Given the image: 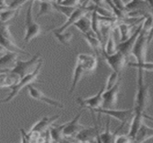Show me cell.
Instances as JSON below:
<instances>
[{
  "label": "cell",
  "instance_id": "cell-39",
  "mask_svg": "<svg viewBox=\"0 0 153 143\" xmlns=\"http://www.w3.org/2000/svg\"><path fill=\"white\" fill-rule=\"evenodd\" d=\"M99 135H100V132L98 133V134H97V137H96V141H95V142L94 143H101L100 142V137H99Z\"/></svg>",
  "mask_w": 153,
  "mask_h": 143
},
{
  "label": "cell",
  "instance_id": "cell-23",
  "mask_svg": "<svg viewBox=\"0 0 153 143\" xmlns=\"http://www.w3.org/2000/svg\"><path fill=\"white\" fill-rule=\"evenodd\" d=\"M74 26H75L83 34H87L90 33L91 30V18L88 16V14L84 15L83 17H82L78 21H76Z\"/></svg>",
  "mask_w": 153,
  "mask_h": 143
},
{
  "label": "cell",
  "instance_id": "cell-19",
  "mask_svg": "<svg viewBox=\"0 0 153 143\" xmlns=\"http://www.w3.org/2000/svg\"><path fill=\"white\" fill-rule=\"evenodd\" d=\"M152 138H153V128L149 127L146 124L143 123L133 141V143H143Z\"/></svg>",
  "mask_w": 153,
  "mask_h": 143
},
{
  "label": "cell",
  "instance_id": "cell-30",
  "mask_svg": "<svg viewBox=\"0 0 153 143\" xmlns=\"http://www.w3.org/2000/svg\"><path fill=\"white\" fill-rule=\"evenodd\" d=\"M130 67H134L137 69H142L144 72H153L152 62H145L143 64H136V63H128Z\"/></svg>",
  "mask_w": 153,
  "mask_h": 143
},
{
  "label": "cell",
  "instance_id": "cell-20",
  "mask_svg": "<svg viewBox=\"0 0 153 143\" xmlns=\"http://www.w3.org/2000/svg\"><path fill=\"white\" fill-rule=\"evenodd\" d=\"M18 60L17 55L14 53L8 52L3 57L0 58V71H9L12 70Z\"/></svg>",
  "mask_w": 153,
  "mask_h": 143
},
{
  "label": "cell",
  "instance_id": "cell-18",
  "mask_svg": "<svg viewBox=\"0 0 153 143\" xmlns=\"http://www.w3.org/2000/svg\"><path fill=\"white\" fill-rule=\"evenodd\" d=\"M82 36L85 39V40L87 41V43L89 44V46L91 47V48L97 55V56H100L102 54L104 46H103L102 42L99 39V38L92 31H91L90 33H87V34H83Z\"/></svg>",
  "mask_w": 153,
  "mask_h": 143
},
{
  "label": "cell",
  "instance_id": "cell-10",
  "mask_svg": "<svg viewBox=\"0 0 153 143\" xmlns=\"http://www.w3.org/2000/svg\"><path fill=\"white\" fill-rule=\"evenodd\" d=\"M104 91H105V85L100 89V90L96 95H94V96H92L91 98H87V99L78 98L77 99V103L82 107L88 108V109H90L91 111V113H93L94 110L101 108L102 102H103L102 95H103Z\"/></svg>",
  "mask_w": 153,
  "mask_h": 143
},
{
  "label": "cell",
  "instance_id": "cell-40",
  "mask_svg": "<svg viewBox=\"0 0 153 143\" xmlns=\"http://www.w3.org/2000/svg\"><path fill=\"white\" fill-rule=\"evenodd\" d=\"M145 118H147V119H150V120H152L153 121V117H151V116H145Z\"/></svg>",
  "mask_w": 153,
  "mask_h": 143
},
{
  "label": "cell",
  "instance_id": "cell-32",
  "mask_svg": "<svg viewBox=\"0 0 153 143\" xmlns=\"http://www.w3.org/2000/svg\"><path fill=\"white\" fill-rule=\"evenodd\" d=\"M56 3L60 5L63 6H67V7H73L76 8L79 5H81L82 2L80 1H75V0H65V1H56Z\"/></svg>",
  "mask_w": 153,
  "mask_h": 143
},
{
  "label": "cell",
  "instance_id": "cell-14",
  "mask_svg": "<svg viewBox=\"0 0 153 143\" xmlns=\"http://www.w3.org/2000/svg\"><path fill=\"white\" fill-rule=\"evenodd\" d=\"M60 117V115H56L53 116H45L43 118H41L38 123H36L31 129L30 130V132H36V133H44L52 124H54V123Z\"/></svg>",
  "mask_w": 153,
  "mask_h": 143
},
{
  "label": "cell",
  "instance_id": "cell-12",
  "mask_svg": "<svg viewBox=\"0 0 153 143\" xmlns=\"http://www.w3.org/2000/svg\"><path fill=\"white\" fill-rule=\"evenodd\" d=\"M28 89V91H29V94L30 96L33 99H36V100H39L40 102H43V103H46L47 105H49V106H52V107H59V108H64L65 106L56 100V99H53L48 96H46L41 90H39L38 88L34 87L32 84L31 85H29L27 87Z\"/></svg>",
  "mask_w": 153,
  "mask_h": 143
},
{
  "label": "cell",
  "instance_id": "cell-17",
  "mask_svg": "<svg viewBox=\"0 0 153 143\" xmlns=\"http://www.w3.org/2000/svg\"><path fill=\"white\" fill-rule=\"evenodd\" d=\"M99 133V128L97 124H95V127H85L83 130H82L75 137V140L77 142H95L97 134Z\"/></svg>",
  "mask_w": 153,
  "mask_h": 143
},
{
  "label": "cell",
  "instance_id": "cell-1",
  "mask_svg": "<svg viewBox=\"0 0 153 143\" xmlns=\"http://www.w3.org/2000/svg\"><path fill=\"white\" fill-rule=\"evenodd\" d=\"M150 103V91L149 85L146 84L144 80V71L138 69L137 74V90L135 95L134 106V117L131 121V127L128 133L130 138L134 139L136 133H138L142 124L143 119L145 118V111L147 110Z\"/></svg>",
  "mask_w": 153,
  "mask_h": 143
},
{
  "label": "cell",
  "instance_id": "cell-21",
  "mask_svg": "<svg viewBox=\"0 0 153 143\" xmlns=\"http://www.w3.org/2000/svg\"><path fill=\"white\" fill-rule=\"evenodd\" d=\"M86 73H87V72H86L85 68L82 66V64H81L80 63L76 62V64H75V67H74V71L73 82H72L71 89H70V90H69L70 94H72V93L75 90V89H76V87H77L78 83H79V82H80V81H81V79H82V76H83V75H85Z\"/></svg>",
  "mask_w": 153,
  "mask_h": 143
},
{
  "label": "cell",
  "instance_id": "cell-28",
  "mask_svg": "<svg viewBox=\"0 0 153 143\" xmlns=\"http://www.w3.org/2000/svg\"><path fill=\"white\" fill-rule=\"evenodd\" d=\"M117 28L119 30L120 33V38H121V42L126 40L127 39L130 38V31H131V25L126 22H117Z\"/></svg>",
  "mask_w": 153,
  "mask_h": 143
},
{
  "label": "cell",
  "instance_id": "cell-37",
  "mask_svg": "<svg viewBox=\"0 0 153 143\" xmlns=\"http://www.w3.org/2000/svg\"><path fill=\"white\" fill-rule=\"evenodd\" d=\"M61 143H78V142L75 139H66V138H65L64 141Z\"/></svg>",
  "mask_w": 153,
  "mask_h": 143
},
{
  "label": "cell",
  "instance_id": "cell-38",
  "mask_svg": "<svg viewBox=\"0 0 153 143\" xmlns=\"http://www.w3.org/2000/svg\"><path fill=\"white\" fill-rule=\"evenodd\" d=\"M7 53H8V51H7V50H5V49H4V48L0 45V58H1V57H3V56H4L5 54H7Z\"/></svg>",
  "mask_w": 153,
  "mask_h": 143
},
{
  "label": "cell",
  "instance_id": "cell-4",
  "mask_svg": "<svg viewBox=\"0 0 153 143\" xmlns=\"http://www.w3.org/2000/svg\"><path fill=\"white\" fill-rule=\"evenodd\" d=\"M41 68H42V60L38 64L36 69H35L31 73H30V74L24 76V77L22 78V79H20L19 82H18L16 85H14V86H13V87L11 88V93L4 99L3 102H4V103H8V102H10L12 99H13L19 94V92H20L23 88L28 87L29 85H31L32 83H34V82L37 81V79H38V76H39V73H40V71H41Z\"/></svg>",
  "mask_w": 153,
  "mask_h": 143
},
{
  "label": "cell",
  "instance_id": "cell-6",
  "mask_svg": "<svg viewBox=\"0 0 153 143\" xmlns=\"http://www.w3.org/2000/svg\"><path fill=\"white\" fill-rule=\"evenodd\" d=\"M93 113H97L100 115H107L108 116H112L115 119L118 120L121 123V125L119 128H117V131L119 132L126 124L130 123L134 117V108L125 109V110H117V109H103L99 108L97 110H94ZM92 113V114H93Z\"/></svg>",
  "mask_w": 153,
  "mask_h": 143
},
{
  "label": "cell",
  "instance_id": "cell-7",
  "mask_svg": "<svg viewBox=\"0 0 153 143\" xmlns=\"http://www.w3.org/2000/svg\"><path fill=\"white\" fill-rule=\"evenodd\" d=\"M148 37L149 34L143 30L139 34L134 47L132 49L131 55L134 56L136 59V64H143L146 62V54H147V47H148Z\"/></svg>",
  "mask_w": 153,
  "mask_h": 143
},
{
  "label": "cell",
  "instance_id": "cell-34",
  "mask_svg": "<svg viewBox=\"0 0 153 143\" xmlns=\"http://www.w3.org/2000/svg\"><path fill=\"white\" fill-rule=\"evenodd\" d=\"M114 143H133V139L128 135H117L115 138Z\"/></svg>",
  "mask_w": 153,
  "mask_h": 143
},
{
  "label": "cell",
  "instance_id": "cell-25",
  "mask_svg": "<svg viewBox=\"0 0 153 143\" xmlns=\"http://www.w3.org/2000/svg\"><path fill=\"white\" fill-rule=\"evenodd\" d=\"M117 133H118L117 130L115 133H113L110 132V123H109V119H108L107 124H106V128H105V131H104L103 133H100V135H99L100 142L114 143V142H115V138H116Z\"/></svg>",
  "mask_w": 153,
  "mask_h": 143
},
{
  "label": "cell",
  "instance_id": "cell-5",
  "mask_svg": "<svg viewBox=\"0 0 153 143\" xmlns=\"http://www.w3.org/2000/svg\"><path fill=\"white\" fill-rule=\"evenodd\" d=\"M40 56H41V54L39 52L31 59L28 61H22L18 59L15 66L12 70H9V72L17 74L20 77V79H22L24 76L31 73L36 69L38 64L41 61Z\"/></svg>",
  "mask_w": 153,
  "mask_h": 143
},
{
  "label": "cell",
  "instance_id": "cell-13",
  "mask_svg": "<svg viewBox=\"0 0 153 143\" xmlns=\"http://www.w3.org/2000/svg\"><path fill=\"white\" fill-rule=\"evenodd\" d=\"M142 24L143 22L140 24V26L135 30V31L134 32L133 35L130 36L129 39H127L126 40L123 41V42H120L117 45V51L121 52L123 55H125L126 57H129V56L131 55V52H132V49L134 47V45L139 36V34L141 33V30H142Z\"/></svg>",
  "mask_w": 153,
  "mask_h": 143
},
{
  "label": "cell",
  "instance_id": "cell-36",
  "mask_svg": "<svg viewBox=\"0 0 153 143\" xmlns=\"http://www.w3.org/2000/svg\"><path fill=\"white\" fill-rule=\"evenodd\" d=\"M20 133H21V137H22V142H21V143H30L29 142V140L27 139V137H26V132L23 129H21L20 130Z\"/></svg>",
  "mask_w": 153,
  "mask_h": 143
},
{
  "label": "cell",
  "instance_id": "cell-31",
  "mask_svg": "<svg viewBox=\"0 0 153 143\" xmlns=\"http://www.w3.org/2000/svg\"><path fill=\"white\" fill-rule=\"evenodd\" d=\"M118 77H119V73L113 72L108 78L107 83L105 85V90H110L111 88H113L117 83V82L119 81Z\"/></svg>",
  "mask_w": 153,
  "mask_h": 143
},
{
  "label": "cell",
  "instance_id": "cell-11",
  "mask_svg": "<svg viewBox=\"0 0 153 143\" xmlns=\"http://www.w3.org/2000/svg\"><path fill=\"white\" fill-rule=\"evenodd\" d=\"M120 86H121V82L118 81L117 83L113 88L104 91V93L102 95L103 102H102L101 108H103V109H113V107H115L117 106Z\"/></svg>",
  "mask_w": 153,
  "mask_h": 143
},
{
  "label": "cell",
  "instance_id": "cell-9",
  "mask_svg": "<svg viewBox=\"0 0 153 143\" xmlns=\"http://www.w3.org/2000/svg\"><path fill=\"white\" fill-rule=\"evenodd\" d=\"M83 111H80L79 114L70 122L65 123L63 129V136L66 139H75L76 135L83 130L86 126L80 124V118L82 117Z\"/></svg>",
  "mask_w": 153,
  "mask_h": 143
},
{
  "label": "cell",
  "instance_id": "cell-2",
  "mask_svg": "<svg viewBox=\"0 0 153 143\" xmlns=\"http://www.w3.org/2000/svg\"><path fill=\"white\" fill-rule=\"evenodd\" d=\"M33 1L29 2V6L25 16V34L23 41L25 43H30L33 39L37 38L42 31L41 27L36 21L33 16Z\"/></svg>",
  "mask_w": 153,
  "mask_h": 143
},
{
  "label": "cell",
  "instance_id": "cell-41",
  "mask_svg": "<svg viewBox=\"0 0 153 143\" xmlns=\"http://www.w3.org/2000/svg\"><path fill=\"white\" fill-rule=\"evenodd\" d=\"M78 143H94V142H78Z\"/></svg>",
  "mask_w": 153,
  "mask_h": 143
},
{
  "label": "cell",
  "instance_id": "cell-16",
  "mask_svg": "<svg viewBox=\"0 0 153 143\" xmlns=\"http://www.w3.org/2000/svg\"><path fill=\"white\" fill-rule=\"evenodd\" d=\"M20 81V77L9 71H0V88H12Z\"/></svg>",
  "mask_w": 153,
  "mask_h": 143
},
{
  "label": "cell",
  "instance_id": "cell-26",
  "mask_svg": "<svg viewBox=\"0 0 153 143\" xmlns=\"http://www.w3.org/2000/svg\"><path fill=\"white\" fill-rule=\"evenodd\" d=\"M117 43H116V40H115V36H114V30H112L108 37V39L106 41V44H105V47H103V52L108 56H111V55H114L117 52Z\"/></svg>",
  "mask_w": 153,
  "mask_h": 143
},
{
  "label": "cell",
  "instance_id": "cell-24",
  "mask_svg": "<svg viewBox=\"0 0 153 143\" xmlns=\"http://www.w3.org/2000/svg\"><path fill=\"white\" fill-rule=\"evenodd\" d=\"M65 124H59V125H56V124H52L49 128V134L51 137V140L56 142L61 143L64 141V136H63V129H64Z\"/></svg>",
  "mask_w": 153,
  "mask_h": 143
},
{
  "label": "cell",
  "instance_id": "cell-22",
  "mask_svg": "<svg viewBox=\"0 0 153 143\" xmlns=\"http://www.w3.org/2000/svg\"><path fill=\"white\" fill-rule=\"evenodd\" d=\"M39 10L36 15V20L42 16L53 14L56 13L53 5V1H39Z\"/></svg>",
  "mask_w": 153,
  "mask_h": 143
},
{
  "label": "cell",
  "instance_id": "cell-33",
  "mask_svg": "<svg viewBox=\"0 0 153 143\" xmlns=\"http://www.w3.org/2000/svg\"><path fill=\"white\" fill-rule=\"evenodd\" d=\"M8 3V6L7 9H13V10H20L21 7L28 3L27 1H12V2H7Z\"/></svg>",
  "mask_w": 153,
  "mask_h": 143
},
{
  "label": "cell",
  "instance_id": "cell-3",
  "mask_svg": "<svg viewBox=\"0 0 153 143\" xmlns=\"http://www.w3.org/2000/svg\"><path fill=\"white\" fill-rule=\"evenodd\" d=\"M0 45L8 52L14 53L16 55L30 56V53L21 48L14 41L8 24L0 23Z\"/></svg>",
  "mask_w": 153,
  "mask_h": 143
},
{
  "label": "cell",
  "instance_id": "cell-35",
  "mask_svg": "<svg viewBox=\"0 0 153 143\" xmlns=\"http://www.w3.org/2000/svg\"><path fill=\"white\" fill-rule=\"evenodd\" d=\"M146 3L151 9V14L152 16V30H151L149 37H148V45H150L153 39V1H146Z\"/></svg>",
  "mask_w": 153,
  "mask_h": 143
},
{
  "label": "cell",
  "instance_id": "cell-29",
  "mask_svg": "<svg viewBox=\"0 0 153 143\" xmlns=\"http://www.w3.org/2000/svg\"><path fill=\"white\" fill-rule=\"evenodd\" d=\"M52 33L62 45H69L71 40L73 39L72 32H57L55 30H52Z\"/></svg>",
  "mask_w": 153,
  "mask_h": 143
},
{
  "label": "cell",
  "instance_id": "cell-27",
  "mask_svg": "<svg viewBox=\"0 0 153 143\" xmlns=\"http://www.w3.org/2000/svg\"><path fill=\"white\" fill-rule=\"evenodd\" d=\"M20 10H13V9H5L0 11V23L7 24V21L12 20L13 17L18 15Z\"/></svg>",
  "mask_w": 153,
  "mask_h": 143
},
{
  "label": "cell",
  "instance_id": "cell-15",
  "mask_svg": "<svg viewBox=\"0 0 153 143\" xmlns=\"http://www.w3.org/2000/svg\"><path fill=\"white\" fill-rule=\"evenodd\" d=\"M76 62L82 64V66L85 68L87 73H90L93 72L98 64V59L95 56L92 55H86V54H80L77 56Z\"/></svg>",
  "mask_w": 153,
  "mask_h": 143
},
{
  "label": "cell",
  "instance_id": "cell-8",
  "mask_svg": "<svg viewBox=\"0 0 153 143\" xmlns=\"http://www.w3.org/2000/svg\"><path fill=\"white\" fill-rule=\"evenodd\" d=\"M102 56L104 59L106 60L107 64L115 73H120L123 71L124 67L126 64H128V61H127L128 57H126L125 55H123L119 51H117L116 54L111 55V56H108L102 51Z\"/></svg>",
  "mask_w": 153,
  "mask_h": 143
}]
</instances>
